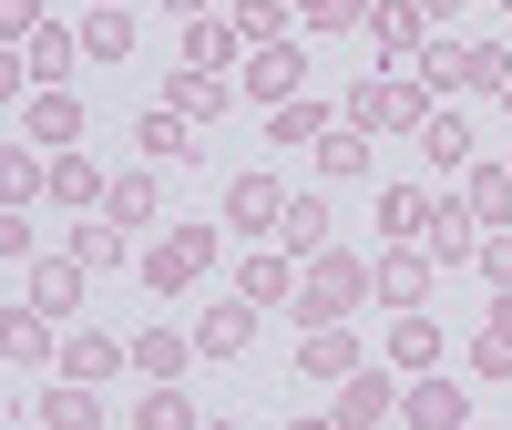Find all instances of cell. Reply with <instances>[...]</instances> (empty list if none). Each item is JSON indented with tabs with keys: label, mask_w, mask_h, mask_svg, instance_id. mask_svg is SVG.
Returning <instances> with one entry per match:
<instances>
[{
	"label": "cell",
	"mask_w": 512,
	"mask_h": 430,
	"mask_svg": "<svg viewBox=\"0 0 512 430\" xmlns=\"http://www.w3.org/2000/svg\"><path fill=\"white\" fill-rule=\"evenodd\" d=\"M390 410H400V390H390V379H379V369H359L349 390H338V430H379Z\"/></svg>",
	"instance_id": "cell-11"
},
{
	"label": "cell",
	"mask_w": 512,
	"mask_h": 430,
	"mask_svg": "<svg viewBox=\"0 0 512 430\" xmlns=\"http://www.w3.org/2000/svg\"><path fill=\"white\" fill-rule=\"evenodd\" d=\"M93 11H134V0H93Z\"/></svg>",
	"instance_id": "cell-43"
},
{
	"label": "cell",
	"mask_w": 512,
	"mask_h": 430,
	"mask_svg": "<svg viewBox=\"0 0 512 430\" xmlns=\"http://www.w3.org/2000/svg\"><path fill=\"white\" fill-rule=\"evenodd\" d=\"M52 195H62V205H103L113 185H103V175H93L82 154H62V164H52Z\"/></svg>",
	"instance_id": "cell-29"
},
{
	"label": "cell",
	"mask_w": 512,
	"mask_h": 430,
	"mask_svg": "<svg viewBox=\"0 0 512 430\" xmlns=\"http://www.w3.org/2000/svg\"><path fill=\"white\" fill-rule=\"evenodd\" d=\"M420 144H431V164L461 175V164H472V123H461V113H431V123H420Z\"/></svg>",
	"instance_id": "cell-21"
},
{
	"label": "cell",
	"mask_w": 512,
	"mask_h": 430,
	"mask_svg": "<svg viewBox=\"0 0 512 430\" xmlns=\"http://www.w3.org/2000/svg\"><path fill=\"white\" fill-rule=\"evenodd\" d=\"M379 287V267H359V256H318V267H308V287H297V318H349L359 308V297Z\"/></svg>",
	"instance_id": "cell-1"
},
{
	"label": "cell",
	"mask_w": 512,
	"mask_h": 430,
	"mask_svg": "<svg viewBox=\"0 0 512 430\" xmlns=\"http://www.w3.org/2000/svg\"><path fill=\"white\" fill-rule=\"evenodd\" d=\"M502 11H512V0H502Z\"/></svg>",
	"instance_id": "cell-46"
},
{
	"label": "cell",
	"mask_w": 512,
	"mask_h": 430,
	"mask_svg": "<svg viewBox=\"0 0 512 430\" xmlns=\"http://www.w3.org/2000/svg\"><path fill=\"white\" fill-rule=\"evenodd\" d=\"M308 369H318V379H359V359H349V338H338V328L308 338Z\"/></svg>",
	"instance_id": "cell-34"
},
{
	"label": "cell",
	"mask_w": 512,
	"mask_h": 430,
	"mask_svg": "<svg viewBox=\"0 0 512 430\" xmlns=\"http://www.w3.org/2000/svg\"><path fill=\"white\" fill-rule=\"evenodd\" d=\"M461 205H472V226H482V236L512 226V164H482V175L461 185Z\"/></svg>",
	"instance_id": "cell-14"
},
{
	"label": "cell",
	"mask_w": 512,
	"mask_h": 430,
	"mask_svg": "<svg viewBox=\"0 0 512 430\" xmlns=\"http://www.w3.org/2000/svg\"><path fill=\"white\" fill-rule=\"evenodd\" d=\"M11 359H21V369H31V359H52V318H41V308L11 318Z\"/></svg>",
	"instance_id": "cell-33"
},
{
	"label": "cell",
	"mask_w": 512,
	"mask_h": 430,
	"mask_svg": "<svg viewBox=\"0 0 512 430\" xmlns=\"http://www.w3.org/2000/svg\"><path fill=\"white\" fill-rule=\"evenodd\" d=\"M103 215H113L123 236H134V226H154V175H113V195H103Z\"/></svg>",
	"instance_id": "cell-19"
},
{
	"label": "cell",
	"mask_w": 512,
	"mask_h": 430,
	"mask_svg": "<svg viewBox=\"0 0 512 430\" xmlns=\"http://www.w3.org/2000/svg\"><path fill=\"white\" fill-rule=\"evenodd\" d=\"M420 11H441V21H451V11H461V0H420Z\"/></svg>",
	"instance_id": "cell-41"
},
{
	"label": "cell",
	"mask_w": 512,
	"mask_h": 430,
	"mask_svg": "<svg viewBox=\"0 0 512 430\" xmlns=\"http://www.w3.org/2000/svg\"><path fill=\"white\" fill-rule=\"evenodd\" d=\"M277 236H287V256H318V246H328V205H318V195H287Z\"/></svg>",
	"instance_id": "cell-17"
},
{
	"label": "cell",
	"mask_w": 512,
	"mask_h": 430,
	"mask_svg": "<svg viewBox=\"0 0 512 430\" xmlns=\"http://www.w3.org/2000/svg\"><path fill=\"white\" fill-rule=\"evenodd\" d=\"M308 21H318V31H338V21H359V0H308Z\"/></svg>",
	"instance_id": "cell-39"
},
{
	"label": "cell",
	"mask_w": 512,
	"mask_h": 430,
	"mask_svg": "<svg viewBox=\"0 0 512 430\" xmlns=\"http://www.w3.org/2000/svg\"><path fill=\"white\" fill-rule=\"evenodd\" d=\"M144 430H195V410H185V390H154V400H144Z\"/></svg>",
	"instance_id": "cell-36"
},
{
	"label": "cell",
	"mask_w": 512,
	"mask_h": 430,
	"mask_svg": "<svg viewBox=\"0 0 512 430\" xmlns=\"http://www.w3.org/2000/svg\"><path fill=\"white\" fill-rule=\"evenodd\" d=\"M431 226H441V205L420 195V185H390V195H379V236H390V246H410V236H431Z\"/></svg>",
	"instance_id": "cell-10"
},
{
	"label": "cell",
	"mask_w": 512,
	"mask_h": 430,
	"mask_svg": "<svg viewBox=\"0 0 512 430\" xmlns=\"http://www.w3.org/2000/svg\"><path fill=\"white\" fill-rule=\"evenodd\" d=\"M349 123H359V134H369V123H379V134H420V123H431V82H359Z\"/></svg>",
	"instance_id": "cell-2"
},
{
	"label": "cell",
	"mask_w": 512,
	"mask_h": 430,
	"mask_svg": "<svg viewBox=\"0 0 512 430\" xmlns=\"http://www.w3.org/2000/svg\"><path fill=\"white\" fill-rule=\"evenodd\" d=\"M318 175H369V144L359 134H318Z\"/></svg>",
	"instance_id": "cell-31"
},
{
	"label": "cell",
	"mask_w": 512,
	"mask_h": 430,
	"mask_svg": "<svg viewBox=\"0 0 512 430\" xmlns=\"http://www.w3.org/2000/svg\"><path fill=\"white\" fill-rule=\"evenodd\" d=\"M226 52H236L226 21H185V62H195V72H226Z\"/></svg>",
	"instance_id": "cell-25"
},
{
	"label": "cell",
	"mask_w": 512,
	"mask_h": 430,
	"mask_svg": "<svg viewBox=\"0 0 512 430\" xmlns=\"http://www.w3.org/2000/svg\"><path fill=\"white\" fill-rule=\"evenodd\" d=\"M72 256H82V267H113V256H123V226H113V215H93V226L72 236Z\"/></svg>",
	"instance_id": "cell-32"
},
{
	"label": "cell",
	"mask_w": 512,
	"mask_h": 430,
	"mask_svg": "<svg viewBox=\"0 0 512 430\" xmlns=\"http://www.w3.org/2000/svg\"><path fill=\"white\" fill-rule=\"evenodd\" d=\"M390 359H400V369H431V359H441V328L410 308V318H400V338H390Z\"/></svg>",
	"instance_id": "cell-27"
},
{
	"label": "cell",
	"mask_w": 512,
	"mask_h": 430,
	"mask_svg": "<svg viewBox=\"0 0 512 430\" xmlns=\"http://www.w3.org/2000/svg\"><path fill=\"white\" fill-rule=\"evenodd\" d=\"M461 82H472V93H512V52L502 41H472V52H461Z\"/></svg>",
	"instance_id": "cell-22"
},
{
	"label": "cell",
	"mask_w": 512,
	"mask_h": 430,
	"mask_svg": "<svg viewBox=\"0 0 512 430\" xmlns=\"http://www.w3.org/2000/svg\"><path fill=\"white\" fill-rule=\"evenodd\" d=\"M379 297H390V308L410 318L420 297H431V256H379Z\"/></svg>",
	"instance_id": "cell-16"
},
{
	"label": "cell",
	"mask_w": 512,
	"mask_h": 430,
	"mask_svg": "<svg viewBox=\"0 0 512 430\" xmlns=\"http://www.w3.org/2000/svg\"><path fill=\"white\" fill-rule=\"evenodd\" d=\"M297 82H308V52H297V41H267V52L246 62V93L256 103H297Z\"/></svg>",
	"instance_id": "cell-5"
},
{
	"label": "cell",
	"mask_w": 512,
	"mask_h": 430,
	"mask_svg": "<svg viewBox=\"0 0 512 430\" xmlns=\"http://www.w3.org/2000/svg\"><path fill=\"white\" fill-rule=\"evenodd\" d=\"M482 267H492V277L512 287V226H492V236H482Z\"/></svg>",
	"instance_id": "cell-38"
},
{
	"label": "cell",
	"mask_w": 512,
	"mask_h": 430,
	"mask_svg": "<svg viewBox=\"0 0 512 430\" xmlns=\"http://www.w3.org/2000/svg\"><path fill=\"white\" fill-rule=\"evenodd\" d=\"M21 134H31V144H52V154H72V144H82V103H72V93H31Z\"/></svg>",
	"instance_id": "cell-8"
},
{
	"label": "cell",
	"mask_w": 512,
	"mask_h": 430,
	"mask_svg": "<svg viewBox=\"0 0 512 430\" xmlns=\"http://www.w3.org/2000/svg\"><path fill=\"white\" fill-rule=\"evenodd\" d=\"M164 113H185V123H216V113H226V72H195V62H185L175 82H164Z\"/></svg>",
	"instance_id": "cell-9"
},
{
	"label": "cell",
	"mask_w": 512,
	"mask_h": 430,
	"mask_svg": "<svg viewBox=\"0 0 512 430\" xmlns=\"http://www.w3.org/2000/svg\"><path fill=\"white\" fill-rule=\"evenodd\" d=\"M123 369V338H72L62 349V379H113Z\"/></svg>",
	"instance_id": "cell-23"
},
{
	"label": "cell",
	"mask_w": 512,
	"mask_h": 430,
	"mask_svg": "<svg viewBox=\"0 0 512 430\" xmlns=\"http://www.w3.org/2000/svg\"><path fill=\"white\" fill-rule=\"evenodd\" d=\"M175 11H185V21H205V0H175Z\"/></svg>",
	"instance_id": "cell-42"
},
{
	"label": "cell",
	"mask_w": 512,
	"mask_h": 430,
	"mask_svg": "<svg viewBox=\"0 0 512 430\" xmlns=\"http://www.w3.org/2000/svg\"><path fill=\"white\" fill-rule=\"evenodd\" d=\"M472 369H482V379H512V338H482V349H472Z\"/></svg>",
	"instance_id": "cell-37"
},
{
	"label": "cell",
	"mask_w": 512,
	"mask_h": 430,
	"mask_svg": "<svg viewBox=\"0 0 512 430\" xmlns=\"http://www.w3.org/2000/svg\"><path fill=\"white\" fill-rule=\"evenodd\" d=\"M246 328H256V308H246V297H226V308H205V318H195V349H205V359H236V349H246Z\"/></svg>",
	"instance_id": "cell-13"
},
{
	"label": "cell",
	"mask_w": 512,
	"mask_h": 430,
	"mask_svg": "<svg viewBox=\"0 0 512 430\" xmlns=\"http://www.w3.org/2000/svg\"><path fill=\"white\" fill-rule=\"evenodd\" d=\"M410 430H472V400H461V379H420V390H410Z\"/></svg>",
	"instance_id": "cell-12"
},
{
	"label": "cell",
	"mask_w": 512,
	"mask_h": 430,
	"mask_svg": "<svg viewBox=\"0 0 512 430\" xmlns=\"http://www.w3.org/2000/svg\"><path fill=\"white\" fill-rule=\"evenodd\" d=\"M21 297H31L41 318H72L82 308V256H41V267L21 277Z\"/></svg>",
	"instance_id": "cell-7"
},
{
	"label": "cell",
	"mask_w": 512,
	"mask_h": 430,
	"mask_svg": "<svg viewBox=\"0 0 512 430\" xmlns=\"http://www.w3.org/2000/svg\"><path fill=\"white\" fill-rule=\"evenodd\" d=\"M492 338H512V297H502V308H492Z\"/></svg>",
	"instance_id": "cell-40"
},
{
	"label": "cell",
	"mask_w": 512,
	"mask_h": 430,
	"mask_svg": "<svg viewBox=\"0 0 512 430\" xmlns=\"http://www.w3.org/2000/svg\"><path fill=\"white\" fill-rule=\"evenodd\" d=\"M185 359H195V338H175V328H144V338H134V369H144V379H175Z\"/></svg>",
	"instance_id": "cell-18"
},
{
	"label": "cell",
	"mask_w": 512,
	"mask_h": 430,
	"mask_svg": "<svg viewBox=\"0 0 512 430\" xmlns=\"http://www.w3.org/2000/svg\"><path fill=\"white\" fill-rule=\"evenodd\" d=\"M502 113H512V93H502Z\"/></svg>",
	"instance_id": "cell-45"
},
{
	"label": "cell",
	"mask_w": 512,
	"mask_h": 430,
	"mask_svg": "<svg viewBox=\"0 0 512 430\" xmlns=\"http://www.w3.org/2000/svg\"><path fill=\"white\" fill-rule=\"evenodd\" d=\"M82 52H93V62H123V52H134V11H93V21H82Z\"/></svg>",
	"instance_id": "cell-20"
},
{
	"label": "cell",
	"mask_w": 512,
	"mask_h": 430,
	"mask_svg": "<svg viewBox=\"0 0 512 430\" xmlns=\"http://www.w3.org/2000/svg\"><path fill=\"white\" fill-rule=\"evenodd\" d=\"M236 297H246V308H297V277H287V256H246Z\"/></svg>",
	"instance_id": "cell-15"
},
{
	"label": "cell",
	"mask_w": 512,
	"mask_h": 430,
	"mask_svg": "<svg viewBox=\"0 0 512 430\" xmlns=\"http://www.w3.org/2000/svg\"><path fill=\"white\" fill-rule=\"evenodd\" d=\"M205 430H236V420H205Z\"/></svg>",
	"instance_id": "cell-44"
},
{
	"label": "cell",
	"mask_w": 512,
	"mask_h": 430,
	"mask_svg": "<svg viewBox=\"0 0 512 430\" xmlns=\"http://www.w3.org/2000/svg\"><path fill=\"white\" fill-rule=\"evenodd\" d=\"M41 420H52V430H93V390H82V379L41 390Z\"/></svg>",
	"instance_id": "cell-28"
},
{
	"label": "cell",
	"mask_w": 512,
	"mask_h": 430,
	"mask_svg": "<svg viewBox=\"0 0 512 430\" xmlns=\"http://www.w3.org/2000/svg\"><path fill=\"white\" fill-rule=\"evenodd\" d=\"M144 154H154V164L195 154V123H185V113H144Z\"/></svg>",
	"instance_id": "cell-26"
},
{
	"label": "cell",
	"mask_w": 512,
	"mask_h": 430,
	"mask_svg": "<svg viewBox=\"0 0 512 430\" xmlns=\"http://www.w3.org/2000/svg\"><path fill=\"white\" fill-rule=\"evenodd\" d=\"M267 134H277V144H318V134H328V113L297 93V103H277V113H267Z\"/></svg>",
	"instance_id": "cell-24"
},
{
	"label": "cell",
	"mask_w": 512,
	"mask_h": 430,
	"mask_svg": "<svg viewBox=\"0 0 512 430\" xmlns=\"http://www.w3.org/2000/svg\"><path fill=\"white\" fill-rule=\"evenodd\" d=\"M277 215H287V185L277 175H236L226 185V226L236 236H277Z\"/></svg>",
	"instance_id": "cell-4"
},
{
	"label": "cell",
	"mask_w": 512,
	"mask_h": 430,
	"mask_svg": "<svg viewBox=\"0 0 512 430\" xmlns=\"http://www.w3.org/2000/svg\"><path fill=\"white\" fill-rule=\"evenodd\" d=\"M369 41H379V52H390V62H400L410 41H420V21H410V11H369Z\"/></svg>",
	"instance_id": "cell-35"
},
{
	"label": "cell",
	"mask_w": 512,
	"mask_h": 430,
	"mask_svg": "<svg viewBox=\"0 0 512 430\" xmlns=\"http://www.w3.org/2000/svg\"><path fill=\"white\" fill-rule=\"evenodd\" d=\"M72 62H82V41H72V31H52V21H41L31 41H11V72H21V82H41V93H62V72H72Z\"/></svg>",
	"instance_id": "cell-3"
},
{
	"label": "cell",
	"mask_w": 512,
	"mask_h": 430,
	"mask_svg": "<svg viewBox=\"0 0 512 430\" xmlns=\"http://www.w3.org/2000/svg\"><path fill=\"white\" fill-rule=\"evenodd\" d=\"M236 31L256 41V52H267V41H287V0H246V11H236Z\"/></svg>",
	"instance_id": "cell-30"
},
{
	"label": "cell",
	"mask_w": 512,
	"mask_h": 430,
	"mask_svg": "<svg viewBox=\"0 0 512 430\" xmlns=\"http://www.w3.org/2000/svg\"><path fill=\"white\" fill-rule=\"evenodd\" d=\"M205 267H216V226H185V236L154 246V287H195Z\"/></svg>",
	"instance_id": "cell-6"
}]
</instances>
